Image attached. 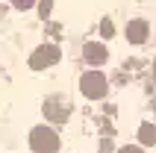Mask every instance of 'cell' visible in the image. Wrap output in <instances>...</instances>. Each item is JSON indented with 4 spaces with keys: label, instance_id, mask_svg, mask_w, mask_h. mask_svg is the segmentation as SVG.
Wrapping results in <instances>:
<instances>
[{
    "label": "cell",
    "instance_id": "6da1fadb",
    "mask_svg": "<svg viewBox=\"0 0 156 153\" xmlns=\"http://www.w3.org/2000/svg\"><path fill=\"white\" fill-rule=\"evenodd\" d=\"M30 147L33 153H56L59 150V136H56V130L41 124V127H33L30 133Z\"/></svg>",
    "mask_w": 156,
    "mask_h": 153
},
{
    "label": "cell",
    "instance_id": "7a4b0ae2",
    "mask_svg": "<svg viewBox=\"0 0 156 153\" xmlns=\"http://www.w3.org/2000/svg\"><path fill=\"white\" fill-rule=\"evenodd\" d=\"M80 91L86 94L88 100H100V97H106V91H109L106 76H103V74H97V71H88V74H83V80H80Z\"/></svg>",
    "mask_w": 156,
    "mask_h": 153
},
{
    "label": "cell",
    "instance_id": "3957f363",
    "mask_svg": "<svg viewBox=\"0 0 156 153\" xmlns=\"http://www.w3.org/2000/svg\"><path fill=\"white\" fill-rule=\"evenodd\" d=\"M71 106L65 100H59V97H50V100L44 103V115H47V118L50 121H68V115H71Z\"/></svg>",
    "mask_w": 156,
    "mask_h": 153
},
{
    "label": "cell",
    "instance_id": "277c9868",
    "mask_svg": "<svg viewBox=\"0 0 156 153\" xmlns=\"http://www.w3.org/2000/svg\"><path fill=\"white\" fill-rule=\"evenodd\" d=\"M56 59H59V50H56V47H41L38 53H33L30 65H33V68L38 71V68H47V65H53Z\"/></svg>",
    "mask_w": 156,
    "mask_h": 153
},
{
    "label": "cell",
    "instance_id": "5b68a950",
    "mask_svg": "<svg viewBox=\"0 0 156 153\" xmlns=\"http://www.w3.org/2000/svg\"><path fill=\"white\" fill-rule=\"evenodd\" d=\"M139 141H141V144H156V127H153V124H141V127H139Z\"/></svg>",
    "mask_w": 156,
    "mask_h": 153
},
{
    "label": "cell",
    "instance_id": "8992f818",
    "mask_svg": "<svg viewBox=\"0 0 156 153\" xmlns=\"http://www.w3.org/2000/svg\"><path fill=\"white\" fill-rule=\"evenodd\" d=\"M86 59L91 62V65H100V62L106 59V53H103V47H94V44H88V47H86Z\"/></svg>",
    "mask_w": 156,
    "mask_h": 153
},
{
    "label": "cell",
    "instance_id": "52a82bcc",
    "mask_svg": "<svg viewBox=\"0 0 156 153\" xmlns=\"http://www.w3.org/2000/svg\"><path fill=\"white\" fill-rule=\"evenodd\" d=\"M144 35H147V27L144 24H133L130 27V41H144Z\"/></svg>",
    "mask_w": 156,
    "mask_h": 153
},
{
    "label": "cell",
    "instance_id": "ba28073f",
    "mask_svg": "<svg viewBox=\"0 0 156 153\" xmlns=\"http://www.w3.org/2000/svg\"><path fill=\"white\" fill-rule=\"evenodd\" d=\"M118 153H144V150H141L139 144H127V147H121Z\"/></svg>",
    "mask_w": 156,
    "mask_h": 153
}]
</instances>
